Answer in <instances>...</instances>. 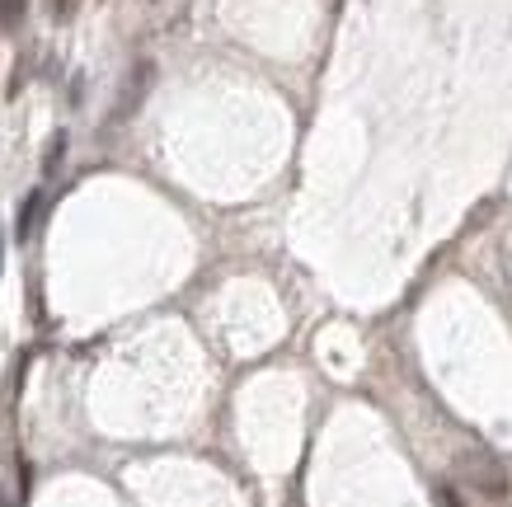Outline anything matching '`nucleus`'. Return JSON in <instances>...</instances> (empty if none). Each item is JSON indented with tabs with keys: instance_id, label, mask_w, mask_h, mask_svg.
I'll use <instances>...</instances> for the list:
<instances>
[{
	"instance_id": "nucleus-3",
	"label": "nucleus",
	"mask_w": 512,
	"mask_h": 507,
	"mask_svg": "<svg viewBox=\"0 0 512 507\" xmlns=\"http://www.w3.org/2000/svg\"><path fill=\"white\" fill-rule=\"evenodd\" d=\"M38 207H43V188H33L29 198H24V207H19V221H15V235H19V240H29V235H33Z\"/></svg>"
},
{
	"instance_id": "nucleus-1",
	"label": "nucleus",
	"mask_w": 512,
	"mask_h": 507,
	"mask_svg": "<svg viewBox=\"0 0 512 507\" xmlns=\"http://www.w3.org/2000/svg\"><path fill=\"white\" fill-rule=\"evenodd\" d=\"M151 80H156V62H137V66H132V76H127L123 94H118V104H113L109 123H127V118L137 113L141 99H146V90H151Z\"/></svg>"
},
{
	"instance_id": "nucleus-8",
	"label": "nucleus",
	"mask_w": 512,
	"mask_h": 507,
	"mask_svg": "<svg viewBox=\"0 0 512 507\" xmlns=\"http://www.w3.org/2000/svg\"><path fill=\"white\" fill-rule=\"evenodd\" d=\"M0 507H10V503H5V498H0Z\"/></svg>"
},
{
	"instance_id": "nucleus-2",
	"label": "nucleus",
	"mask_w": 512,
	"mask_h": 507,
	"mask_svg": "<svg viewBox=\"0 0 512 507\" xmlns=\"http://www.w3.org/2000/svg\"><path fill=\"white\" fill-rule=\"evenodd\" d=\"M461 470H466V479L480 493H489V498H508V475H503L498 465H489V461H461Z\"/></svg>"
},
{
	"instance_id": "nucleus-4",
	"label": "nucleus",
	"mask_w": 512,
	"mask_h": 507,
	"mask_svg": "<svg viewBox=\"0 0 512 507\" xmlns=\"http://www.w3.org/2000/svg\"><path fill=\"white\" fill-rule=\"evenodd\" d=\"M29 15V0H0V33H15Z\"/></svg>"
},
{
	"instance_id": "nucleus-5",
	"label": "nucleus",
	"mask_w": 512,
	"mask_h": 507,
	"mask_svg": "<svg viewBox=\"0 0 512 507\" xmlns=\"http://www.w3.org/2000/svg\"><path fill=\"white\" fill-rule=\"evenodd\" d=\"M62 155H66V137H62V132H57V137H52V146H47L43 174H57V165H62Z\"/></svg>"
},
{
	"instance_id": "nucleus-7",
	"label": "nucleus",
	"mask_w": 512,
	"mask_h": 507,
	"mask_svg": "<svg viewBox=\"0 0 512 507\" xmlns=\"http://www.w3.org/2000/svg\"><path fill=\"white\" fill-rule=\"evenodd\" d=\"M442 507H461V498H456L451 489H442Z\"/></svg>"
},
{
	"instance_id": "nucleus-6",
	"label": "nucleus",
	"mask_w": 512,
	"mask_h": 507,
	"mask_svg": "<svg viewBox=\"0 0 512 507\" xmlns=\"http://www.w3.org/2000/svg\"><path fill=\"white\" fill-rule=\"evenodd\" d=\"M71 5H76V0H52V15H57V19H71Z\"/></svg>"
}]
</instances>
